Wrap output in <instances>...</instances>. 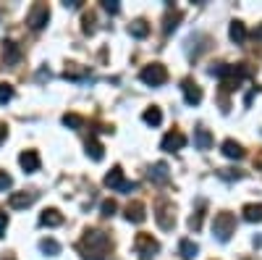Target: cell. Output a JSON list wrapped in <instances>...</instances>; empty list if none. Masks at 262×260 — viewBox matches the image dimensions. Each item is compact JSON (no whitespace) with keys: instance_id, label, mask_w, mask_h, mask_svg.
Instances as JSON below:
<instances>
[{"instance_id":"f35d334b","label":"cell","mask_w":262,"mask_h":260,"mask_svg":"<svg viewBox=\"0 0 262 260\" xmlns=\"http://www.w3.org/2000/svg\"><path fill=\"white\" fill-rule=\"evenodd\" d=\"M257 37H262V24H259V27H257Z\"/></svg>"},{"instance_id":"5bb4252c","label":"cell","mask_w":262,"mask_h":260,"mask_svg":"<svg viewBox=\"0 0 262 260\" xmlns=\"http://www.w3.org/2000/svg\"><path fill=\"white\" fill-rule=\"evenodd\" d=\"M223 155L231 158V161H242V158H244V147L238 145L236 139H226V142H223Z\"/></svg>"},{"instance_id":"52a82bcc","label":"cell","mask_w":262,"mask_h":260,"mask_svg":"<svg viewBox=\"0 0 262 260\" xmlns=\"http://www.w3.org/2000/svg\"><path fill=\"white\" fill-rule=\"evenodd\" d=\"M181 90H184V100H186L189 105H200V103H202V87L196 84L194 79H184Z\"/></svg>"},{"instance_id":"e575fe53","label":"cell","mask_w":262,"mask_h":260,"mask_svg":"<svg viewBox=\"0 0 262 260\" xmlns=\"http://www.w3.org/2000/svg\"><path fill=\"white\" fill-rule=\"evenodd\" d=\"M6 229H8V215L0 213V236H6Z\"/></svg>"},{"instance_id":"9a60e30c","label":"cell","mask_w":262,"mask_h":260,"mask_svg":"<svg viewBox=\"0 0 262 260\" xmlns=\"http://www.w3.org/2000/svg\"><path fill=\"white\" fill-rule=\"evenodd\" d=\"M194 145H196V150H210L212 147V134L202 126L194 129Z\"/></svg>"},{"instance_id":"74e56055","label":"cell","mask_w":262,"mask_h":260,"mask_svg":"<svg viewBox=\"0 0 262 260\" xmlns=\"http://www.w3.org/2000/svg\"><path fill=\"white\" fill-rule=\"evenodd\" d=\"M81 3H79V0H66V8H79Z\"/></svg>"},{"instance_id":"83f0119b","label":"cell","mask_w":262,"mask_h":260,"mask_svg":"<svg viewBox=\"0 0 262 260\" xmlns=\"http://www.w3.org/2000/svg\"><path fill=\"white\" fill-rule=\"evenodd\" d=\"M179 21H181V13H179V11H176V13H168V16H165V27H163V29L170 34L173 29L179 27Z\"/></svg>"},{"instance_id":"603a6c76","label":"cell","mask_w":262,"mask_h":260,"mask_svg":"<svg viewBox=\"0 0 262 260\" xmlns=\"http://www.w3.org/2000/svg\"><path fill=\"white\" fill-rule=\"evenodd\" d=\"M149 176L155 182H168V163H155L149 168Z\"/></svg>"},{"instance_id":"4dcf8cb0","label":"cell","mask_w":262,"mask_h":260,"mask_svg":"<svg viewBox=\"0 0 262 260\" xmlns=\"http://www.w3.org/2000/svg\"><path fill=\"white\" fill-rule=\"evenodd\" d=\"M11 184H13V179L8 176L6 171H0V192H6V189H11Z\"/></svg>"},{"instance_id":"8992f818","label":"cell","mask_w":262,"mask_h":260,"mask_svg":"<svg viewBox=\"0 0 262 260\" xmlns=\"http://www.w3.org/2000/svg\"><path fill=\"white\" fill-rule=\"evenodd\" d=\"M158 250H160V245H158L155 239H152L149 234H139V236H137V252H139V257H142V260H149Z\"/></svg>"},{"instance_id":"484cf974","label":"cell","mask_w":262,"mask_h":260,"mask_svg":"<svg viewBox=\"0 0 262 260\" xmlns=\"http://www.w3.org/2000/svg\"><path fill=\"white\" fill-rule=\"evenodd\" d=\"M63 126H69V129H81V126H84V118L76 116V113H66V116H63Z\"/></svg>"},{"instance_id":"f1b7e54d","label":"cell","mask_w":262,"mask_h":260,"mask_svg":"<svg viewBox=\"0 0 262 260\" xmlns=\"http://www.w3.org/2000/svg\"><path fill=\"white\" fill-rule=\"evenodd\" d=\"M11 100H13V87L3 82V84H0V105H6Z\"/></svg>"},{"instance_id":"4fadbf2b","label":"cell","mask_w":262,"mask_h":260,"mask_svg":"<svg viewBox=\"0 0 262 260\" xmlns=\"http://www.w3.org/2000/svg\"><path fill=\"white\" fill-rule=\"evenodd\" d=\"M39 224H42V226H50V229H53V226H60V224H63V215H60L55 208H45V210L39 213Z\"/></svg>"},{"instance_id":"7402d4cb","label":"cell","mask_w":262,"mask_h":260,"mask_svg":"<svg viewBox=\"0 0 262 260\" xmlns=\"http://www.w3.org/2000/svg\"><path fill=\"white\" fill-rule=\"evenodd\" d=\"M86 155H90L92 161H102V155H105V150H102V145L92 137L90 142H86Z\"/></svg>"},{"instance_id":"277c9868","label":"cell","mask_w":262,"mask_h":260,"mask_svg":"<svg viewBox=\"0 0 262 260\" xmlns=\"http://www.w3.org/2000/svg\"><path fill=\"white\" fill-rule=\"evenodd\" d=\"M105 187L118 189V192H131V189H137V184H134V182H126V179H123L121 166H113L111 171L105 173Z\"/></svg>"},{"instance_id":"7a4b0ae2","label":"cell","mask_w":262,"mask_h":260,"mask_svg":"<svg viewBox=\"0 0 262 260\" xmlns=\"http://www.w3.org/2000/svg\"><path fill=\"white\" fill-rule=\"evenodd\" d=\"M233 231H236V218H233V213H217L215 221H212V234H215V239H217V242H228Z\"/></svg>"},{"instance_id":"cb8c5ba5","label":"cell","mask_w":262,"mask_h":260,"mask_svg":"<svg viewBox=\"0 0 262 260\" xmlns=\"http://www.w3.org/2000/svg\"><path fill=\"white\" fill-rule=\"evenodd\" d=\"M39 250L45 252V255H50V257H53V255H58V252H60V245H58L55 239H42V242H39Z\"/></svg>"},{"instance_id":"f546056e","label":"cell","mask_w":262,"mask_h":260,"mask_svg":"<svg viewBox=\"0 0 262 260\" xmlns=\"http://www.w3.org/2000/svg\"><path fill=\"white\" fill-rule=\"evenodd\" d=\"M100 210H102V215H105V218H111V215L118 210V205H116V200H102Z\"/></svg>"},{"instance_id":"d4e9b609","label":"cell","mask_w":262,"mask_h":260,"mask_svg":"<svg viewBox=\"0 0 262 260\" xmlns=\"http://www.w3.org/2000/svg\"><path fill=\"white\" fill-rule=\"evenodd\" d=\"M81 76H90V71H86V69H79L76 63H71V66L66 69V79H71V82H76V79H81Z\"/></svg>"},{"instance_id":"e0dca14e","label":"cell","mask_w":262,"mask_h":260,"mask_svg":"<svg viewBox=\"0 0 262 260\" xmlns=\"http://www.w3.org/2000/svg\"><path fill=\"white\" fill-rule=\"evenodd\" d=\"M228 34H231V39L236 42V45H242V42L247 39V27L242 24V21H231V27H228Z\"/></svg>"},{"instance_id":"3957f363","label":"cell","mask_w":262,"mask_h":260,"mask_svg":"<svg viewBox=\"0 0 262 260\" xmlns=\"http://www.w3.org/2000/svg\"><path fill=\"white\" fill-rule=\"evenodd\" d=\"M139 79H142L144 84H149V87H160V84L168 82V69L163 66V63H149V66L142 69Z\"/></svg>"},{"instance_id":"d6a6232c","label":"cell","mask_w":262,"mask_h":260,"mask_svg":"<svg viewBox=\"0 0 262 260\" xmlns=\"http://www.w3.org/2000/svg\"><path fill=\"white\" fill-rule=\"evenodd\" d=\"M84 32H86V34H92V32H95V16H92V13H86V16H84Z\"/></svg>"},{"instance_id":"836d02e7","label":"cell","mask_w":262,"mask_h":260,"mask_svg":"<svg viewBox=\"0 0 262 260\" xmlns=\"http://www.w3.org/2000/svg\"><path fill=\"white\" fill-rule=\"evenodd\" d=\"M221 176H223V179H242V173H238V171H231V168H223Z\"/></svg>"},{"instance_id":"6da1fadb","label":"cell","mask_w":262,"mask_h":260,"mask_svg":"<svg viewBox=\"0 0 262 260\" xmlns=\"http://www.w3.org/2000/svg\"><path fill=\"white\" fill-rule=\"evenodd\" d=\"M111 250V239L107 234L97 231V229H86L81 242H79V252H84V257H92V260H102Z\"/></svg>"},{"instance_id":"ba28073f","label":"cell","mask_w":262,"mask_h":260,"mask_svg":"<svg viewBox=\"0 0 262 260\" xmlns=\"http://www.w3.org/2000/svg\"><path fill=\"white\" fill-rule=\"evenodd\" d=\"M184 145H186V137L181 132H168L160 142V147L165 150V153H176V150H181Z\"/></svg>"},{"instance_id":"30bf717a","label":"cell","mask_w":262,"mask_h":260,"mask_svg":"<svg viewBox=\"0 0 262 260\" xmlns=\"http://www.w3.org/2000/svg\"><path fill=\"white\" fill-rule=\"evenodd\" d=\"M18 163H21V168H24L27 173L39 171V155H37V150H24V153L18 155Z\"/></svg>"},{"instance_id":"7c38bea8","label":"cell","mask_w":262,"mask_h":260,"mask_svg":"<svg viewBox=\"0 0 262 260\" xmlns=\"http://www.w3.org/2000/svg\"><path fill=\"white\" fill-rule=\"evenodd\" d=\"M34 203V194L32 192H13L11 197H8V205L13 210H21V208H29Z\"/></svg>"},{"instance_id":"8fae6325","label":"cell","mask_w":262,"mask_h":260,"mask_svg":"<svg viewBox=\"0 0 262 260\" xmlns=\"http://www.w3.org/2000/svg\"><path fill=\"white\" fill-rule=\"evenodd\" d=\"M155 218H158L160 229H165V231H170L173 226H176V215H173L170 205H160V208H158V213H155Z\"/></svg>"},{"instance_id":"44dd1931","label":"cell","mask_w":262,"mask_h":260,"mask_svg":"<svg viewBox=\"0 0 262 260\" xmlns=\"http://www.w3.org/2000/svg\"><path fill=\"white\" fill-rule=\"evenodd\" d=\"M179 250H181V255H184L186 260H194V257H196V252H200L196 242H191V239H181V242H179Z\"/></svg>"},{"instance_id":"4316f807","label":"cell","mask_w":262,"mask_h":260,"mask_svg":"<svg viewBox=\"0 0 262 260\" xmlns=\"http://www.w3.org/2000/svg\"><path fill=\"white\" fill-rule=\"evenodd\" d=\"M202 208H205V205L200 203V210H196V213L191 215V218H189V229H191V231H200V229H202V218H205Z\"/></svg>"},{"instance_id":"d6986e66","label":"cell","mask_w":262,"mask_h":260,"mask_svg":"<svg viewBox=\"0 0 262 260\" xmlns=\"http://www.w3.org/2000/svg\"><path fill=\"white\" fill-rule=\"evenodd\" d=\"M128 32H131V37H137V39H142V37H147V34H149V24H147L144 18H137L134 24L128 27Z\"/></svg>"},{"instance_id":"d590c367","label":"cell","mask_w":262,"mask_h":260,"mask_svg":"<svg viewBox=\"0 0 262 260\" xmlns=\"http://www.w3.org/2000/svg\"><path fill=\"white\" fill-rule=\"evenodd\" d=\"M6 137H8V126H6V124H0V145L6 142Z\"/></svg>"},{"instance_id":"8d00e7d4","label":"cell","mask_w":262,"mask_h":260,"mask_svg":"<svg viewBox=\"0 0 262 260\" xmlns=\"http://www.w3.org/2000/svg\"><path fill=\"white\" fill-rule=\"evenodd\" d=\"M254 168H257V171H262V150H259L257 158H254Z\"/></svg>"},{"instance_id":"1f68e13d","label":"cell","mask_w":262,"mask_h":260,"mask_svg":"<svg viewBox=\"0 0 262 260\" xmlns=\"http://www.w3.org/2000/svg\"><path fill=\"white\" fill-rule=\"evenodd\" d=\"M102 8H105L107 13H118V11H121V3H118V0H105Z\"/></svg>"},{"instance_id":"2e32d148","label":"cell","mask_w":262,"mask_h":260,"mask_svg":"<svg viewBox=\"0 0 262 260\" xmlns=\"http://www.w3.org/2000/svg\"><path fill=\"white\" fill-rule=\"evenodd\" d=\"M244 221H249V224H259L262 221V203H249V205H244Z\"/></svg>"},{"instance_id":"9c48e42d","label":"cell","mask_w":262,"mask_h":260,"mask_svg":"<svg viewBox=\"0 0 262 260\" xmlns=\"http://www.w3.org/2000/svg\"><path fill=\"white\" fill-rule=\"evenodd\" d=\"M144 218H147V208H144V203L134 200V203H128V205H126V221H131V224H142Z\"/></svg>"},{"instance_id":"ac0fdd59","label":"cell","mask_w":262,"mask_h":260,"mask_svg":"<svg viewBox=\"0 0 262 260\" xmlns=\"http://www.w3.org/2000/svg\"><path fill=\"white\" fill-rule=\"evenodd\" d=\"M142 118H144V124H149V126H160L163 124V111L158 105H152V108H147V111L142 113Z\"/></svg>"},{"instance_id":"5b68a950","label":"cell","mask_w":262,"mask_h":260,"mask_svg":"<svg viewBox=\"0 0 262 260\" xmlns=\"http://www.w3.org/2000/svg\"><path fill=\"white\" fill-rule=\"evenodd\" d=\"M50 21V8L48 3H37L32 11H29V27L32 29H42Z\"/></svg>"},{"instance_id":"ffe728a7","label":"cell","mask_w":262,"mask_h":260,"mask_svg":"<svg viewBox=\"0 0 262 260\" xmlns=\"http://www.w3.org/2000/svg\"><path fill=\"white\" fill-rule=\"evenodd\" d=\"M3 58H6V63L8 66H13V63L18 61V48H16V42H3Z\"/></svg>"}]
</instances>
